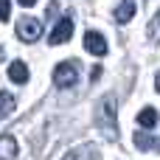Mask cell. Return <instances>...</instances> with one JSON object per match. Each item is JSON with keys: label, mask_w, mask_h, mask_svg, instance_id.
Instances as JSON below:
<instances>
[{"label": "cell", "mask_w": 160, "mask_h": 160, "mask_svg": "<svg viewBox=\"0 0 160 160\" xmlns=\"http://www.w3.org/2000/svg\"><path fill=\"white\" fill-rule=\"evenodd\" d=\"M70 37H73V20H70V17H62V20L53 25L48 42H51V45H65V42H70Z\"/></svg>", "instance_id": "cell-4"}, {"label": "cell", "mask_w": 160, "mask_h": 160, "mask_svg": "<svg viewBox=\"0 0 160 160\" xmlns=\"http://www.w3.org/2000/svg\"><path fill=\"white\" fill-rule=\"evenodd\" d=\"M17 158V141L11 135H0V160H14Z\"/></svg>", "instance_id": "cell-7"}, {"label": "cell", "mask_w": 160, "mask_h": 160, "mask_svg": "<svg viewBox=\"0 0 160 160\" xmlns=\"http://www.w3.org/2000/svg\"><path fill=\"white\" fill-rule=\"evenodd\" d=\"M135 17V0H124L118 8H115V20L118 22H129Z\"/></svg>", "instance_id": "cell-10"}, {"label": "cell", "mask_w": 160, "mask_h": 160, "mask_svg": "<svg viewBox=\"0 0 160 160\" xmlns=\"http://www.w3.org/2000/svg\"><path fill=\"white\" fill-rule=\"evenodd\" d=\"M11 17V0H0V22H6Z\"/></svg>", "instance_id": "cell-13"}, {"label": "cell", "mask_w": 160, "mask_h": 160, "mask_svg": "<svg viewBox=\"0 0 160 160\" xmlns=\"http://www.w3.org/2000/svg\"><path fill=\"white\" fill-rule=\"evenodd\" d=\"M39 34H42V22L39 20H34V17H20L17 20V37L22 42H37Z\"/></svg>", "instance_id": "cell-3"}, {"label": "cell", "mask_w": 160, "mask_h": 160, "mask_svg": "<svg viewBox=\"0 0 160 160\" xmlns=\"http://www.w3.org/2000/svg\"><path fill=\"white\" fill-rule=\"evenodd\" d=\"M132 141H135V146H138V149H143V152L158 149V138H152V135H149V129H146V132H143V129H141V132H135V138H132Z\"/></svg>", "instance_id": "cell-9"}, {"label": "cell", "mask_w": 160, "mask_h": 160, "mask_svg": "<svg viewBox=\"0 0 160 160\" xmlns=\"http://www.w3.org/2000/svg\"><path fill=\"white\" fill-rule=\"evenodd\" d=\"M8 79L17 82V84H25V82H28V65L20 62V59L11 62V65H8Z\"/></svg>", "instance_id": "cell-6"}, {"label": "cell", "mask_w": 160, "mask_h": 160, "mask_svg": "<svg viewBox=\"0 0 160 160\" xmlns=\"http://www.w3.org/2000/svg\"><path fill=\"white\" fill-rule=\"evenodd\" d=\"M0 62H3V48H0Z\"/></svg>", "instance_id": "cell-16"}, {"label": "cell", "mask_w": 160, "mask_h": 160, "mask_svg": "<svg viewBox=\"0 0 160 160\" xmlns=\"http://www.w3.org/2000/svg\"><path fill=\"white\" fill-rule=\"evenodd\" d=\"M76 79H79V62H76V59H65V62H59V65L53 68V82H56V87H73Z\"/></svg>", "instance_id": "cell-2"}, {"label": "cell", "mask_w": 160, "mask_h": 160, "mask_svg": "<svg viewBox=\"0 0 160 160\" xmlns=\"http://www.w3.org/2000/svg\"><path fill=\"white\" fill-rule=\"evenodd\" d=\"M84 51L93 53V56H104V53H107V39H104L98 31H87V34H84Z\"/></svg>", "instance_id": "cell-5"}, {"label": "cell", "mask_w": 160, "mask_h": 160, "mask_svg": "<svg viewBox=\"0 0 160 160\" xmlns=\"http://www.w3.org/2000/svg\"><path fill=\"white\" fill-rule=\"evenodd\" d=\"M11 110H14V96L6 93V90H0V118L11 115Z\"/></svg>", "instance_id": "cell-11"}, {"label": "cell", "mask_w": 160, "mask_h": 160, "mask_svg": "<svg viewBox=\"0 0 160 160\" xmlns=\"http://www.w3.org/2000/svg\"><path fill=\"white\" fill-rule=\"evenodd\" d=\"M17 3H20V6H25V8H28V6H34V3H37V0H17Z\"/></svg>", "instance_id": "cell-14"}, {"label": "cell", "mask_w": 160, "mask_h": 160, "mask_svg": "<svg viewBox=\"0 0 160 160\" xmlns=\"http://www.w3.org/2000/svg\"><path fill=\"white\" fill-rule=\"evenodd\" d=\"M115 115H118V101H115V96H104L101 104H98V127H101V132H104L107 141H118Z\"/></svg>", "instance_id": "cell-1"}, {"label": "cell", "mask_w": 160, "mask_h": 160, "mask_svg": "<svg viewBox=\"0 0 160 160\" xmlns=\"http://www.w3.org/2000/svg\"><path fill=\"white\" fill-rule=\"evenodd\" d=\"M158 152H160V141H158Z\"/></svg>", "instance_id": "cell-17"}, {"label": "cell", "mask_w": 160, "mask_h": 160, "mask_svg": "<svg viewBox=\"0 0 160 160\" xmlns=\"http://www.w3.org/2000/svg\"><path fill=\"white\" fill-rule=\"evenodd\" d=\"M155 90H158V93H160V73H158V76H155Z\"/></svg>", "instance_id": "cell-15"}, {"label": "cell", "mask_w": 160, "mask_h": 160, "mask_svg": "<svg viewBox=\"0 0 160 160\" xmlns=\"http://www.w3.org/2000/svg\"><path fill=\"white\" fill-rule=\"evenodd\" d=\"M138 124H141V129H155L158 127V110L155 107H143L138 112Z\"/></svg>", "instance_id": "cell-8"}, {"label": "cell", "mask_w": 160, "mask_h": 160, "mask_svg": "<svg viewBox=\"0 0 160 160\" xmlns=\"http://www.w3.org/2000/svg\"><path fill=\"white\" fill-rule=\"evenodd\" d=\"M146 34H149V39L152 42H160V11L149 20V25H146Z\"/></svg>", "instance_id": "cell-12"}]
</instances>
